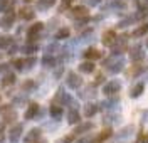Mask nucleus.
Masks as SVG:
<instances>
[{"label":"nucleus","instance_id":"obj_34","mask_svg":"<svg viewBox=\"0 0 148 143\" xmlns=\"http://www.w3.org/2000/svg\"><path fill=\"white\" fill-rule=\"evenodd\" d=\"M73 140H74V136L69 135V136H66V138H62V140H59L57 143H73Z\"/></svg>","mask_w":148,"mask_h":143},{"label":"nucleus","instance_id":"obj_31","mask_svg":"<svg viewBox=\"0 0 148 143\" xmlns=\"http://www.w3.org/2000/svg\"><path fill=\"white\" fill-rule=\"evenodd\" d=\"M15 83V76L14 74H7V76L3 77V81H2V84L7 86V84H14Z\"/></svg>","mask_w":148,"mask_h":143},{"label":"nucleus","instance_id":"obj_20","mask_svg":"<svg viewBox=\"0 0 148 143\" xmlns=\"http://www.w3.org/2000/svg\"><path fill=\"white\" fill-rule=\"evenodd\" d=\"M81 98H94L96 96V88L94 86H88V88H84V91L79 93Z\"/></svg>","mask_w":148,"mask_h":143},{"label":"nucleus","instance_id":"obj_12","mask_svg":"<svg viewBox=\"0 0 148 143\" xmlns=\"http://www.w3.org/2000/svg\"><path fill=\"white\" fill-rule=\"evenodd\" d=\"M14 20H15V14H14L12 10H9V12L5 14V17L2 19V22H0V24H2V27H3V29H9L10 25L14 24Z\"/></svg>","mask_w":148,"mask_h":143},{"label":"nucleus","instance_id":"obj_7","mask_svg":"<svg viewBox=\"0 0 148 143\" xmlns=\"http://www.w3.org/2000/svg\"><path fill=\"white\" fill-rule=\"evenodd\" d=\"M147 69H148V66H143V64H136V62H135V66H131V69L126 73V76H128V77L140 76V74H143Z\"/></svg>","mask_w":148,"mask_h":143},{"label":"nucleus","instance_id":"obj_33","mask_svg":"<svg viewBox=\"0 0 148 143\" xmlns=\"http://www.w3.org/2000/svg\"><path fill=\"white\" fill-rule=\"evenodd\" d=\"M10 42H12V39L7 37V36H3V37H0V47H7Z\"/></svg>","mask_w":148,"mask_h":143},{"label":"nucleus","instance_id":"obj_16","mask_svg":"<svg viewBox=\"0 0 148 143\" xmlns=\"http://www.w3.org/2000/svg\"><path fill=\"white\" fill-rule=\"evenodd\" d=\"M111 133H113V131H111V126H110V128L103 130L101 133H99L98 136H96V138H94V140H91V143H103L104 140H108V138H110Z\"/></svg>","mask_w":148,"mask_h":143},{"label":"nucleus","instance_id":"obj_4","mask_svg":"<svg viewBox=\"0 0 148 143\" xmlns=\"http://www.w3.org/2000/svg\"><path fill=\"white\" fill-rule=\"evenodd\" d=\"M66 84L69 86L71 89H77L79 86L83 84V79L79 74H76V73H69L67 74V79H66Z\"/></svg>","mask_w":148,"mask_h":143},{"label":"nucleus","instance_id":"obj_23","mask_svg":"<svg viewBox=\"0 0 148 143\" xmlns=\"http://www.w3.org/2000/svg\"><path fill=\"white\" fill-rule=\"evenodd\" d=\"M37 111H39V105L32 103V105L29 106L27 113H25V120H32V118H34V116L37 114Z\"/></svg>","mask_w":148,"mask_h":143},{"label":"nucleus","instance_id":"obj_37","mask_svg":"<svg viewBox=\"0 0 148 143\" xmlns=\"http://www.w3.org/2000/svg\"><path fill=\"white\" fill-rule=\"evenodd\" d=\"M7 5H9V2H7V0H0V10H3Z\"/></svg>","mask_w":148,"mask_h":143},{"label":"nucleus","instance_id":"obj_21","mask_svg":"<svg viewBox=\"0 0 148 143\" xmlns=\"http://www.w3.org/2000/svg\"><path fill=\"white\" fill-rule=\"evenodd\" d=\"M20 131H22V125H15L10 130V142H17L18 136H20Z\"/></svg>","mask_w":148,"mask_h":143},{"label":"nucleus","instance_id":"obj_1","mask_svg":"<svg viewBox=\"0 0 148 143\" xmlns=\"http://www.w3.org/2000/svg\"><path fill=\"white\" fill-rule=\"evenodd\" d=\"M103 66L106 67L111 74H118V73L123 71V67H125V59L120 57V56H113V54H111V57L104 61Z\"/></svg>","mask_w":148,"mask_h":143},{"label":"nucleus","instance_id":"obj_17","mask_svg":"<svg viewBox=\"0 0 148 143\" xmlns=\"http://www.w3.org/2000/svg\"><path fill=\"white\" fill-rule=\"evenodd\" d=\"M92 128H94V125H92L91 121H88V123H83V125H79V126H76L74 133H76V135H83V133H88V131H91Z\"/></svg>","mask_w":148,"mask_h":143},{"label":"nucleus","instance_id":"obj_26","mask_svg":"<svg viewBox=\"0 0 148 143\" xmlns=\"http://www.w3.org/2000/svg\"><path fill=\"white\" fill-rule=\"evenodd\" d=\"M133 131H135V126H126L125 130H121L120 133H118V138H128Z\"/></svg>","mask_w":148,"mask_h":143},{"label":"nucleus","instance_id":"obj_5","mask_svg":"<svg viewBox=\"0 0 148 143\" xmlns=\"http://www.w3.org/2000/svg\"><path fill=\"white\" fill-rule=\"evenodd\" d=\"M143 57H145V52H143V49H141L140 44H136V46H133V47L130 49V59H131L133 62H138Z\"/></svg>","mask_w":148,"mask_h":143},{"label":"nucleus","instance_id":"obj_38","mask_svg":"<svg viewBox=\"0 0 148 143\" xmlns=\"http://www.w3.org/2000/svg\"><path fill=\"white\" fill-rule=\"evenodd\" d=\"M32 86H34V83H32V81H27V83L22 86V88H24V89H29V88H32Z\"/></svg>","mask_w":148,"mask_h":143},{"label":"nucleus","instance_id":"obj_8","mask_svg":"<svg viewBox=\"0 0 148 143\" xmlns=\"http://www.w3.org/2000/svg\"><path fill=\"white\" fill-rule=\"evenodd\" d=\"M83 56L86 57L88 61H96V59H101L103 54L98 51V49H92L91 47V49H86V51L83 52Z\"/></svg>","mask_w":148,"mask_h":143},{"label":"nucleus","instance_id":"obj_11","mask_svg":"<svg viewBox=\"0 0 148 143\" xmlns=\"http://www.w3.org/2000/svg\"><path fill=\"white\" fill-rule=\"evenodd\" d=\"M81 121V114H79V111L76 109V108H73L69 113H67V123L69 125H76Z\"/></svg>","mask_w":148,"mask_h":143},{"label":"nucleus","instance_id":"obj_22","mask_svg":"<svg viewBox=\"0 0 148 143\" xmlns=\"http://www.w3.org/2000/svg\"><path fill=\"white\" fill-rule=\"evenodd\" d=\"M118 103H120V98H116V96H114V98H111V99L103 101V103H101V108H103V109H111L113 106L118 105Z\"/></svg>","mask_w":148,"mask_h":143},{"label":"nucleus","instance_id":"obj_19","mask_svg":"<svg viewBox=\"0 0 148 143\" xmlns=\"http://www.w3.org/2000/svg\"><path fill=\"white\" fill-rule=\"evenodd\" d=\"M84 15H88V9H86V7L77 5V7H74V9H73V17L81 19V17H84Z\"/></svg>","mask_w":148,"mask_h":143},{"label":"nucleus","instance_id":"obj_18","mask_svg":"<svg viewBox=\"0 0 148 143\" xmlns=\"http://www.w3.org/2000/svg\"><path fill=\"white\" fill-rule=\"evenodd\" d=\"M39 136H40V130H39V128H34V130H30V131H29V135L24 138V142H25V143H32L34 140H37Z\"/></svg>","mask_w":148,"mask_h":143},{"label":"nucleus","instance_id":"obj_15","mask_svg":"<svg viewBox=\"0 0 148 143\" xmlns=\"http://www.w3.org/2000/svg\"><path fill=\"white\" fill-rule=\"evenodd\" d=\"M148 32V22H145V24H141V25H138V27L133 30V34H131V37L138 39V37H143L145 34Z\"/></svg>","mask_w":148,"mask_h":143},{"label":"nucleus","instance_id":"obj_30","mask_svg":"<svg viewBox=\"0 0 148 143\" xmlns=\"http://www.w3.org/2000/svg\"><path fill=\"white\" fill-rule=\"evenodd\" d=\"M42 64H44L46 67H52V66L56 64V59L47 54V56H44V59H42Z\"/></svg>","mask_w":148,"mask_h":143},{"label":"nucleus","instance_id":"obj_28","mask_svg":"<svg viewBox=\"0 0 148 143\" xmlns=\"http://www.w3.org/2000/svg\"><path fill=\"white\" fill-rule=\"evenodd\" d=\"M69 29H66V27H62V29H59L57 30V34H56V39H67L69 37Z\"/></svg>","mask_w":148,"mask_h":143},{"label":"nucleus","instance_id":"obj_9","mask_svg":"<svg viewBox=\"0 0 148 143\" xmlns=\"http://www.w3.org/2000/svg\"><path fill=\"white\" fill-rule=\"evenodd\" d=\"M94 69H96L94 61H84V62L79 64V71L84 73V74H91V73H94Z\"/></svg>","mask_w":148,"mask_h":143},{"label":"nucleus","instance_id":"obj_42","mask_svg":"<svg viewBox=\"0 0 148 143\" xmlns=\"http://www.w3.org/2000/svg\"><path fill=\"white\" fill-rule=\"evenodd\" d=\"M25 2H32V0H25Z\"/></svg>","mask_w":148,"mask_h":143},{"label":"nucleus","instance_id":"obj_13","mask_svg":"<svg viewBox=\"0 0 148 143\" xmlns=\"http://www.w3.org/2000/svg\"><path fill=\"white\" fill-rule=\"evenodd\" d=\"M98 109H99V106L96 105V103H88V105L84 106V116L91 118V116H94V114L98 113Z\"/></svg>","mask_w":148,"mask_h":143},{"label":"nucleus","instance_id":"obj_39","mask_svg":"<svg viewBox=\"0 0 148 143\" xmlns=\"http://www.w3.org/2000/svg\"><path fill=\"white\" fill-rule=\"evenodd\" d=\"M88 3H89V5H98L99 0H88Z\"/></svg>","mask_w":148,"mask_h":143},{"label":"nucleus","instance_id":"obj_14","mask_svg":"<svg viewBox=\"0 0 148 143\" xmlns=\"http://www.w3.org/2000/svg\"><path fill=\"white\" fill-rule=\"evenodd\" d=\"M42 29H44V24H42V22H37V24H34L32 27L29 29V32H27L29 39H30V40H32V39H36V36L40 32V30H42Z\"/></svg>","mask_w":148,"mask_h":143},{"label":"nucleus","instance_id":"obj_6","mask_svg":"<svg viewBox=\"0 0 148 143\" xmlns=\"http://www.w3.org/2000/svg\"><path fill=\"white\" fill-rule=\"evenodd\" d=\"M114 40H116V32L114 30H106L104 34H103V46H106V47H110V46H113L114 44Z\"/></svg>","mask_w":148,"mask_h":143},{"label":"nucleus","instance_id":"obj_3","mask_svg":"<svg viewBox=\"0 0 148 143\" xmlns=\"http://www.w3.org/2000/svg\"><path fill=\"white\" fill-rule=\"evenodd\" d=\"M120 89H121V83L118 79H111L110 83H106L103 86V93L106 96H114L116 93H120Z\"/></svg>","mask_w":148,"mask_h":143},{"label":"nucleus","instance_id":"obj_10","mask_svg":"<svg viewBox=\"0 0 148 143\" xmlns=\"http://www.w3.org/2000/svg\"><path fill=\"white\" fill-rule=\"evenodd\" d=\"M143 91H145V84H143V83H136V84L130 89V98H133V99H135V98H140Z\"/></svg>","mask_w":148,"mask_h":143},{"label":"nucleus","instance_id":"obj_24","mask_svg":"<svg viewBox=\"0 0 148 143\" xmlns=\"http://www.w3.org/2000/svg\"><path fill=\"white\" fill-rule=\"evenodd\" d=\"M34 15H36V14H34V10L29 9V7H25V9L20 10V17H22L24 20H30V19H34Z\"/></svg>","mask_w":148,"mask_h":143},{"label":"nucleus","instance_id":"obj_40","mask_svg":"<svg viewBox=\"0 0 148 143\" xmlns=\"http://www.w3.org/2000/svg\"><path fill=\"white\" fill-rule=\"evenodd\" d=\"M62 2H64V3H67V5H69V3H71L73 0H62Z\"/></svg>","mask_w":148,"mask_h":143},{"label":"nucleus","instance_id":"obj_41","mask_svg":"<svg viewBox=\"0 0 148 143\" xmlns=\"http://www.w3.org/2000/svg\"><path fill=\"white\" fill-rule=\"evenodd\" d=\"M147 47H148V39H147Z\"/></svg>","mask_w":148,"mask_h":143},{"label":"nucleus","instance_id":"obj_32","mask_svg":"<svg viewBox=\"0 0 148 143\" xmlns=\"http://www.w3.org/2000/svg\"><path fill=\"white\" fill-rule=\"evenodd\" d=\"M138 10L148 12V0H138Z\"/></svg>","mask_w":148,"mask_h":143},{"label":"nucleus","instance_id":"obj_25","mask_svg":"<svg viewBox=\"0 0 148 143\" xmlns=\"http://www.w3.org/2000/svg\"><path fill=\"white\" fill-rule=\"evenodd\" d=\"M54 3H56V0H39L37 2V7L40 10H47V9H51Z\"/></svg>","mask_w":148,"mask_h":143},{"label":"nucleus","instance_id":"obj_35","mask_svg":"<svg viewBox=\"0 0 148 143\" xmlns=\"http://www.w3.org/2000/svg\"><path fill=\"white\" fill-rule=\"evenodd\" d=\"M103 81H104V76H103V74H98L96 79H94V84H101Z\"/></svg>","mask_w":148,"mask_h":143},{"label":"nucleus","instance_id":"obj_27","mask_svg":"<svg viewBox=\"0 0 148 143\" xmlns=\"http://www.w3.org/2000/svg\"><path fill=\"white\" fill-rule=\"evenodd\" d=\"M118 120H120V114H110V116H104L103 123L104 125H113V123H116Z\"/></svg>","mask_w":148,"mask_h":143},{"label":"nucleus","instance_id":"obj_44","mask_svg":"<svg viewBox=\"0 0 148 143\" xmlns=\"http://www.w3.org/2000/svg\"><path fill=\"white\" fill-rule=\"evenodd\" d=\"M147 79H148V74H147Z\"/></svg>","mask_w":148,"mask_h":143},{"label":"nucleus","instance_id":"obj_2","mask_svg":"<svg viewBox=\"0 0 148 143\" xmlns=\"http://www.w3.org/2000/svg\"><path fill=\"white\" fill-rule=\"evenodd\" d=\"M126 44H128V36H126V34H125V36H120V37H116L114 44L111 46V47H113L111 54H113V56H120V54H123V52L126 51Z\"/></svg>","mask_w":148,"mask_h":143},{"label":"nucleus","instance_id":"obj_43","mask_svg":"<svg viewBox=\"0 0 148 143\" xmlns=\"http://www.w3.org/2000/svg\"><path fill=\"white\" fill-rule=\"evenodd\" d=\"M36 143H37V142H36ZM39 143H44V142H39Z\"/></svg>","mask_w":148,"mask_h":143},{"label":"nucleus","instance_id":"obj_36","mask_svg":"<svg viewBox=\"0 0 148 143\" xmlns=\"http://www.w3.org/2000/svg\"><path fill=\"white\" fill-rule=\"evenodd\" d=\"M9 109H10V106H9V105H3L2 108H0V113H2V114H5L7 111H9Z\"/></svg>","mask_w":148,"mask_h":143},{"label":"nucleus","instance_id":"obj_29","mask_svg":"<svg viewBox=\"0 0 148 143\" xmlns=\"http://www.w3.org/2000/svg\"><path fill=\"white\" fill-rule=\"evenodd\" d=\"M61 114H62V108L61 106H56V105L51 106V116L52 118H59Z\"/></svg>","mask_w":148,"mask_h":143}]
</instances>
